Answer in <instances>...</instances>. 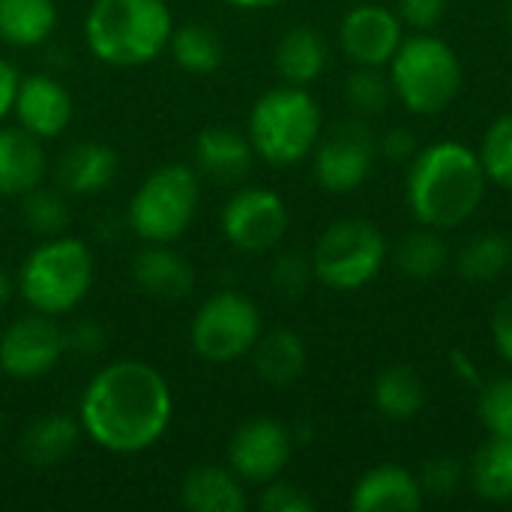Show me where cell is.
<instances>
[{"mask_svg": "<svg viewBox=\"0 0 512 512\" xmlns=\"http://www.w3.org/2000/svg\"><path fill=\"white\" fill-rule=\"evenodd\" d=\"M18 81H21V75L15 72V66L0 57V123L12 114L15 93H18Z\"/></svg>", "mask_w": 512, "mask_h": 512, "instance_id": "cell-42", "label": "cell"}, {"mask_svg": "<svg viewBox=\"0 0 512 512\" xmlns=\"http://www.w3.org/2000/svg\"><path fill=\"white\" fill-rule=\"evenodd\" d=\"M246 135L255 156L267 165H297L312 156L321 138V108L306 87H273L255 99Z\"/></svg>", "mask_w": 512, "mask_h": 512, "instance_id": "cell-5", "label": "cell"}, {"mask_svg": "<svg viewBox=\"0 0 512 512\" xmlns=\"http://www.w3.org/2000/svg\"><path fill=\"white\" fill-rule=\"evenodd\" d=\"M465 483V465L456 456H435L423 465L420 489L423 498H453Z\"/></svg>", "mask_w": 512, "mask_h": 512, "instance_id": "cell-36", "label": "cell"}, {"mask_svg": "<svg viewBox=\"0 0 512 512\" xmlns=\"http://www.w3.org/2000/svg\"><path fill=\"white\" fill-rule=\"evenodd\" d=\"M201 177L192 165L168 162L153 168L126 204V225L144 243H174L198 213Z\"/></svg>", "mask_w": 512, "mask_h": 512, "instance_id": "cell-6", "label": "cell"}, {"mask_svg": "<svg viewBox=\"0 0 512 512\" xmlns=\"http://www.w3.org/2000/svg\"><path fill=\"white\" fill-rule=\"evenodd\" d=\"M21 216H24L27 228L33 234H39L42 240L66 234V225L72 219L69 195L63 189H48V186L39 183L36 189L21 195Z\"/></svg>", "mask_w": 512, "mask_h": 512, "instance_id": "cell-31", "label": "cell"}, {"mask_svg": "<svg viewBox=\"0 0 512 512\" xmlns=\"http://www.w3.org/2000/svg\"><path fill=\"white\" fill-rule=\"evenodd\" d=\"M309 258L318 282L333 291H357L381 273L387 240L366 219H339L315 240Z\"/></svg>", "mask_w": 512, "mask_h": 512, "instance_id": "cell-8", "label": "cell"}, {"mask_svg": "<svg viewBox=\"0 0 512 512\" xmlns=\"http://www.w3.org/2000/svg\"><path fill=\"white\" fill-rule=\"evenodd\" d=\"M168 51H171L174 63L189 75H210L225 60V48H222L219 33L210 24H201V21L174 27Z\"/></svg>", "mask_w": 512, "mask_h": 512, "instance_id": "cell-26", "label": "cell"}, {"mask_svg": "<svg viewBox=\"0 0 512 512\" xmlns=\"http://www.w3.org/2000/svg\"><path fill=\"white\" fill-rule=\"evenodd\" d=\"M132 285L159 303H180L195 288L192 264L171 249V243H147L132 258Z\"/></svg>", "mask_w": 512, "mask_h": 512, "instance_id": "cell-16", "label": "cell"}, {"mask_svg": "<svg viewBox=\"0 0 512 512\" xmlns=\"http://www.w3.org/2000/svg\"><path fill=\"white\" fill-rule=\"evenodd\" d=\"M84 438L78 414H42L39 420H33L27 426V432L21 435V459L33 468H54L60 465Z\"/></svg>", "mask_w": 512, "mask_h": 512, "instance_id": "cell-22", "label": "cell"}, {"mask_svg": "<svg viewBox=\"0 0 512 512\" xmlns=\"http://www.w3.org/2000/svg\"><path fill=\"white\" fill-rule=\"evenodd\" d=\"M120 168V156L111 144L102 141H78L66 147L57 159V186L66 195H99L105 192Z\"/></svg>", "mask_w": 512, "mask_h": 512, "instance_id": "cell-18", "label": "cell"}, {"mask_svg": "<svg viewBox=\"0 0 512 512\" xmlns=\"http://www.w3.org/2000/svg\"><path fill=\"white\" fill-rule=\"evenodd\" d=\"M57 27L54 0H0V42L12 48H36Z\"/></svg>", "mask_w": 512, "mask_h": 512, "instance_id": "cell-25", "label": "cell"}, {"mask_svg": "<svg viewBox=\"0 0 512 512\" xmlns=\"http://www.w3.org/2000/svg\"><path fill=\"white\" fill-rule=\"evenodd\" d=\"M381 153L390 162H408L417 156V135L408 126H393L384 138H381Z\"/></svg>", "mask_w": 512, "mask_h": 512, "instance_id": "cell-39", "label": "cell"}, {"mask_svg": "<svg viewBox=\"0 0 512 512\" xmlns=\"http://www.w3.org/2000/svg\"><path fill=\"white\" fill-rule=\"evenodd\" d=\"M102 345H105V333H102V327L99 324H93V321H81V324H75L69 333H66V348H72V351H78V354H96V351H102Z\"/></svg>", "mask_w": 512, "mask_h": 512, "instance_id": "cell-41", "label": "cell"}, {"mask_svg": "<svg viewBox=\"0 0 512 512\" xmlns=\"http://www.w3.org/2000/svg\"><path fill=\"white\" fill-rule=\"evenodd\" d=\"M171 420V384L144 360H114L102 366L78 399L84 438L111 456L147 453L165 438Z\"/></svg>", "mask_w": 512, "mask_h": 512, "instance_id": "cell-1", "label": "cell"}, {"mask_svg": "<svg viewBox=\"0 0 512 512\" xmlns=\"http://www.w3.org/2000/svg\"><path fill=\"white\" fill-rule=\"evenodd\" d=\"M12 288H15V285H12L9 273H6V270L0 267V309H3L6 303H9V297H12Z\"/></svg>", "mask_w": 512, "mask_h": 512, "instance_id": "cell-44", "label": "cell"}, {"mask_svg": "<svg viewBox=\"0 0 512 512\" xmlns=\"http://www.w3.org/2000/svg\"><path fill=\"white\" fill-rule=\"evenodd\" d=\"M357 512H411L423 507V489L414 474L396 465L372 468L360 477L351 495Z\"/></svg>", "mask_w": 512, "mask_h": 512, "instance_id": "cell-20", "label": "cell"}, {"mask_svg": "<svg viewBox=\"0 0 512 512\" xmlns=\"http://www.w3.org/2000/svg\"><path fill=\"white\" fill-rule=\"evenodd\" d=\"M294 453L291 432L273 417H255L243 423L228 441V468L246 486H264L288 468Z\"/></svg>", "mask_w": 512, "mask_h": 512, "instance_id": "cell-13", "label": "cell"}, {"mask_svg": "<svg viewBox=\"0 0 512 512\" xmlns=\"http://www.w3.org/2000/svg\"><path fill=\"white\" fill-rule=\"evenodd\" d=\"M510 27H512V0H510Z\"/></svg>", "mask_w": 512, "mask_h": 512, "instance_id": "cell-46", "label": "cell"}, {"mask_svg": "<svg viewBox=\"0 0 512 512\" xmlns=\"http://www.w3.org/2000/svg\"><path fill=\"white\" fill-rule=\"evenodd\" d=\"M255 375L270 387H288L306 372V342L294 330H270L252 348Z\"/></svg>", "mask_w": 512, "mask_h": 512, "instance_id": "cell-24", "label": "cell"}, {"mask_svg": "<svg viewBox=\"0 0 512 512\" xmlns=\"http://www.w3.org/2000/svg\"><path fill=\"white\" fill-rule=\"evenodd\" d=\"M261 333V312L246 294L216 291L198 306L189 327V345L201 360L222 366L252 354Z\"/></svg>", "mask_w": 512, "mask_h": 512, "instance_id": "cell-9", "label": "cell"}, {"mask_svg": "<svg viewBox=\"0 0 512 512\" xmlns=\"http://www.w3.org/2000/svg\"><path fill=\"white\" fill-rule=\"evenodd\" d=\"M192 159H195V171L198 177H207L219 186H231L240 183L249 171H252V141L249 135H240L231 126H204L195 135L192 144Z\"/></svg>", "mask_w": 512, "mask_h": 512, "instance_id": "cell-17", "label": "cell"}, {"mask_svg": "<svg viewBox=\"0 0 512 512\" xmlns=\"http://www.w3.org/2000/svg\"><path fill=\"white\" fill-rule=\"evenodd\" d=\"M66 351V333L51 315L30 312L6 324L0 333V372L12 381H36L48 375Z\"/></svg>", "mask_w": 512, "mask_h": 512, "instance_id": "cell-11", "label": "cell"}, {"mask_svg": "<svg viewBox=\"0 0 512 512\" xmlns=\"http://www.w3.org/2000/svg\"><path fill=\"white\" fill-rule=\"evenodd\" d=\"M174 18L165 0H93L84 15L87 51L114 69L147 66L168 51Z\"/></svg>", "mask_w": 512, "mask_h": 512, "instance_id": "cell-3", "label": "cell"}, {"mask_svg": "<svg viewBox=\"0 0 512 512\" xmlns=\"http://www.w3.org/2000/svg\"><path fill=\"white\" fill-rule=\"evenodd\" d=\"M492 339L498 345V354L512 366V291L495 306V315H492Z\"/></svg>", "mask_w": 512, "mask_h": 512, "instance_id": "cell-40", "label": "cell"}, {"mask_svg": "<svg viewBox=\"0 0 512 512\" xmlns=\"http://www.w3.org/2000/svg\"><path fill=\"white\" fill-rule=\"evenodd\" d=\"M273 63H276V72L285 84L309 87L327 69V42L315 27L297 24L279 39Z\"/></svg>", "mask_w": 512, "mask_h": 512, "instance_id": "cell-23", "label": "cell"}, {"mask_svg": "<svg viewBox=\"0 0 512 512\" xmlns=\"http://www.w3.org/2000/svg\"><path fill=\"white\" fill-rule=\"evenodd\" d=\"M486 168L480 153L459 141H438L411 159L408 207L420 225L450 231L465 225L483 204Z\"/></svg>", "mask_w": 512, "mask_h": 512, "instance_id": "cell-2", "label": "cell"}, {"mask_svg": "<svg viewBox=\"0 0 512 512\" xmlns=\"http://www.w3.org/2000/svg\"><path fill=\"white\" fill-rule=\"evenodd\" d=\"M12 114L18 126L39 141H54L69 129L75 117V102L63 81L48 72H30L18 81Z\"/></svg>", "mask_w": 512, "mask_h": 512, "instance_id": "cell-15", "label": "cell"}, {"mask_svg": "<svg viewBox=\"0 0 512 512\" xmlns=\"http://www.w3.org/2000/svg\"><path fill=\"white\" fill-rule=\"evenodd\" d=\"M48 177V156L36 135L0 123V198H21Z\"/></svg>", "mask_w": 512, "mask_h": 512, "instance_id": "cell-19", "label": "cell"}, {"mask_svg": "<svg viewBox=\"0 0 512 512\" xmlns=\"http://www.w3.org/2000/svg\"><path fill=\"white\" fill-rule=\"evenodd\" d=\"M402 24L414 27L417 33H426L432 27L441 24V18L447 15V0H399V12Z\"/></svg>", "mask_w": 512, "mask_h": 512, "instance_id": "cell-38", "label": "cell"}, {"mask_svg": "<svg viewBox=\"0 0 512 512\" xmlns=\"http://www.w3.org/2000/svg\"><path fill=\"white\" fill-rule=\"evenodd\" d=\"M258 507H261V512H312L315 510V501L306 495L303 486L276 477V480L264 483Z\"/></svg>", "mask_w": 512, "mask_h": 512, "instance_id": "cell-37", "label": "cell"}, {"mask_svg": "<svg viewBox=\"0 0 512 512\" xmlns=\"http://www.w3.org/2000/svg\"><path fill=\"white\" fill-rule=\"evenodd\" d=\"M480 420L495 438L512 441V378H498L483 387L480 393Z\"/></svg>", "mask_w": 512, "mask_h": 512, "instance_id": "cell-34", "label": "cell"}, {"mask_svg": "<svg viewBox=\"0 0 512 512\" xmlns=\"http://www.w3.org/2000/svg\"><path fill=\"white\" fill-rule=\"evenodd\" d=\"M480 159L486 168V177L504 189H512V114L498 117L480 147Z\"/></svg>", "mask_w": 512, "mask_h": 512, "instance_id": "cell-33", "label": "cell"}, {"mask_svg": "<svg viewBox=\"0 0 512 512\" xmlns=\"http://www.w3.org/2000/svg\"><path fill=\"white\" fill-rule=\"evenodd\" d=\"M288 207L276 189L246 186L222 207V237L246 255H264L288 234Z\"/></svg>", "mask_w": 512, "mask_h": 512, "instance_id": "cell-10", "label": "cell"}, {"mask_svg": "<svg viewBox=\"0 0 512 512\" xmlns=\"http://www.w3.org/2000/svg\"><path fill=\"white\" fill-rule=\"evenodd\" d=\"M96 279L93 249L81 237H45L18 267L15 288L33 312L60 318L84 303Z\"/></svg>", "mask_w": 512, "mask_h": 512, "instance_id": "cell-4", "label": "cell"}, {"mask_svg": "<svg viewBox=\"0 0 512 512\" xmlns=\"http://www.w3.org/2000/svg\"><path fill=\"white\" fill-rule=\"evenodd\" d=\"M471 486L483 501L507 504L512 501V441L489 438L471 462Z\"/></svg>", "mask_w": 512, "mask_h": 512, "instance_id": "cell-27", "label": "cell"}, {"mask_svg": "<svg viewBox=\"0 0 512 512\" xmlns=\"http://www.w3.org/2000/svg\"><path fill=\"white\" fill-rule=\"evenodd\" d=\"M375 408L390 420H411L426 405V384L411 366H390L375 381Z\"/></svg>", "mask_w": 512, "mask_h": 512, "instance_id": "cell-28", "label": "cell"}, {"mask_svg": "<svg viewBox=\"0 0 512 512\" xmlns=\"http://www.w3.org/2000/svg\"><path fill=\"white\" fill-rule=\"evenodd\" d=\"M396 264L408 279H435L447 264V243L438 228H417L396 246Z\"/></svg>", "mask_w": 512, "mask_h": 512, "instance_id": "cell-29", "label": "cell"}, {"mask_svg": "<svg viewBox=\"0 0 512 512\" xmlns=\"http://www.w3.org/2000/svg\"><path fill=\"white\" fill-rule=\"evenodd\" d=\"M390 84L402 105L414 114H441L462 87L459 54L432 33L402 39L390 60Z\"/></svg>", "mask_w": 512, "mask_h": 512, "instance_id": "cell-7", "label": "cell"}, {"mask_svg": "<svg viewBox=\"0 0 512 512\" xmlns=\"http://www.w3.org/2000/svg\"><path fill=\"white\" fill-rule=\"evenodd\" d=\"M0 432H3V408H0Z\"/></svg>", "mask_w": 512, "mask_h": 512, "instance_id": "cell-45", "label": "cell"}, {"mask_svg": "<svg viewBox=\"0 0 512 512\" xmlns=\"http://www.w3.org/2000/svg\"><path fill=\"white\" fill-rule=\"evenodd\" d=\"M378 156V141L363 120H345L318 138L312 159H315V180L327 192H354L366 183Z\"/></svg>", "mask_w": 512, "mask_h": 512, "instance_id": "cell-12", "label": "cell"}, {"mask_svg": "<svg viewBox=\"0 0 512 512\" xmlns=\"http://www.w3.org/2000/svg\"><path fill=\"white\" fill-rule=\"evenodd\" d=\"M228 6H237V9H270V6H279L285 0H225Z\"/></svg>", "mask_w": 512, "mask_h": 512, "instance_id": "cell-43", "label": "cell"}, {"mask_svg": "<svg viewBox=\"0 0 512 512\" xmlns=\"http://www.w3.org/2000/svg\"><path fill=\"white\" fill-rule=\"evenodd\" d=\"M246 483L219 465H198L180 483V504L192 512H246Z\"/></svg>", "mask_w": 512, "mask_h": 512, "instance_id": "cell-21", "label": "cell"}, {"mask_svg": "<svg viewBox=\"0 0 512 512\" xmlns=\"http://www.w3.org/2000/svg\"><path fill=\"white\" fill-rule=\"evenodd\" d=\"M512 264V240L504 234H477L459 249V273L468 282H492Z\"/></svg>", "mask_w": 512, "mask_h": 512, "instance_id": "cell-30", "label": "cell"}, {"mask_svg": "<svg viewBox=\"0 0 512 512\" xmlns=\"http://www.w3.org/2000/svg\"><path fill=\"white\" fill-rule=\"evenodd\" d=\"M402 18L384 6H354L339 24V45L354 66H387L402 45Z\"/></svg>", "mask_w": 512, "mask_h": 512, "instance_id": "cell-14", "label": "cell"}, {"mask_svg": "<svg viewBox=\"0 0 512 512\" xmlns=\"http://www.w3.org/2000/svg\"><path fill=\"white\" fill-rule=\"evenodd\" d=\"M315 279L312 273V258L300 255V252H285L273 261L270 267V288L285 297V300H297L306 294L309 282Z\"/></svg>", "mask_w": 512, "mask_h": 512, "instance_id": "cell-35", "label": "cell"}, {"mask_svg": "<svg viewBox=\"0 0 512 512\" xmlns=\"http://www.w3.org/2000/svg\"><path fill=\"white\" fill-rule=\"evenodd\" d=\"M390 96H393V84L381 75L378 66H357L345 81V99L363 117L384 114Z\"/></svg>", "mask_w": 512, "mask_h": 512, "instance_id": "cell-32", "label": "cell"}]
</instances>
